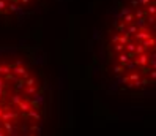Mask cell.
<instances>
[{"instance_id":"1","label":"cell","mask_w":156,"mask_h":136,"mask_svg":"<svg viewBox=\"0 0 156 136\" xmlns=\"http://www.w3.org/2000/svg\"><path fill=\"white\" fill-rule=\"evenodd\" d=\"M154 0H115L99 32L98 54L103 83L125 94L154 84Z\"/></svg>"},{"instance_id":"2","label":"cell","mask_w":156,"mask_h":136,"mask_svg":"<svg viewBox=\"0 0 156 136\" xmlns=\"http://www.w3.org/2000/svg\"><path fill=\"white\" fill-rule=\"evenodd\" d=\"M48 79L21 48H0V136H44Z\"/></svg>"},{"instance_id":"3","label":"cell","mask_w":156,"mask_h":136,"mask_svg":"<svg viewBox=\"0 0 156 136\" xmlns=\"http://www.w3.org/2000/svg\"><path fill=\"white\" fill-rule=\"evenodd\" d=\"M49 0H0V21H24Z\"/></svg>"}]
</instances>
